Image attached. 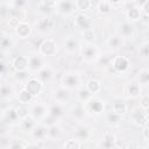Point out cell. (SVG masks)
Wrapping results in <instances>:
<instances>
[{
  "mask_svg": "<svg viewBox=\"0 0 149 149\" xmlns=\"http://www.w3.org/2000/svg\"><path fill=\"white\" fill-rule=\"evenodd\" d=\"M105 105L106 102L104 99H101L98 95H92L87 101L83 104V107L87 115L97 116V115H100L105 111Z\"/></svg>",
  "mask_w": 149,
  "mask_h": 149,
  "instance_id": "6da1fadb",
  "label": "cell"
},
{
  "mask_svg": "<svg viewBox=\"0 0 149 149\" xmlns=\"http://www.w3.org/2000/svg\"><path fill=\"white\" fill-rule=\"evenodd\" d=\"M91 135H92V132H91V129L87 126H79L78 128H76V130L73 133L74 139L78 140L79 142L90 140Z\"/></svg>",
  "mask_w": 149,
  "mask_h": 149,
  "instance_id": "d4e9b609",
  "label": "cell"
},
{
  "mask_svg": "<svg viewBox=\"0 0 149 149\" xmlns=\"http://www.w3.org/2000/svg\"><path fill=\"white\" fill-rule=\"evenodd\" d=\"M12 68L15 72H24L28 71V56L19 55L12 59Z\"/></svg>",
  "mask_w": 149,
  "mask_h": 149,
  "instance_id": "e0dca14e",
  "label": "cell"
},
{
  "mask_svg": "<svg viewBox=\"0 0 149 149\" xmlns=\"http://www.w3.org/2000/svg\"><path fill=\"white\" fill-rule=\"evenodd\" d=\"M36 77H37L43 84L49 83V81L52 79V77H54V70H52L50 66L45 65V66H43V68L37 72Z\"/></svg>",
  "mask_w": 149,
  "mask_h": 149,
  "instance_id": "4dcf8cb0",
  "label": "cell"
},
{
  "mask_svg": "<svg viewBox=\"0 0 149 149\" xmlns=\"http://www.w3.org/2000/svg\"><path fill=\"white\" fill-rule=\"evenodd\" d=\"M13 44H14V42H13L10 35L7 34V35H3V36L0 37V49L8 50V49H10L13 47Z\"/></svg>",
  "mask_w": 149,
  "mask_h": 149,
  "instance_id": "ee69618b",
  "label": "cell"
},
{
  "mask_svg": "<svg viewBox=\"0 0 149 149\" xmlns=\"http://www.w3.org/2000/svg\"><path fill=\"white\" fill-rule=\"evenodd\" d=\"M61 135H62V127L58 123H55V125L48 127V139L57 140Z\"/></svg>",
  "mask_w": 149,
  "mask_h": 149,
  "instance_id": "ab89813d",
  "label": "cell"
},
{
  "mask_svg": "<svg viewBox=\"0 0 149 149\" xmlns=\"http://www.w3.org/2000/svg\"><path fill=\"white\" fill-rule=\"evenodd\" d=\"M129 119L132 120L133 125H135L139 128H143V127H148L149 123V118H148V112L146 111H133Z\"/></svg>",
  "mask_w": 149,
  "mask_h": 149,
  "instance_id": "4fadbf2b",
  "label": "cell"
},
{
  "mask_svg": "<svg viewBox=\"0 0 149 149\" xmlns=\"http://www.w3.org/2000/svg\"><path fill=\"white\" fill-rule=\"evenodd\" d=\"M8 128H9V125L5 123L1 120L0 121V136H6L8 134Z\"/></svg>",
  "mask_w": 149,
  "mask_h": 149,
  "instance_id": "f5cc1de1",
  "label": "cell"
},
{
  "mask_svg": "<svg viewBox=\"0 0 149 149\" xmlns=\"http://www.w3.org/2000/svg\"><path fill=\"white\" fill-rule=\"evenodd\" d=\"M43 66H45L44 57L41 56L37 51L28 55V72L29 73H37Z\"/></svg>",
  "mask_w": 149,
  "mask_h": 149,
  "instance_id": "ba28073f",
  "label": "cell"
},
{
  "mask_svg": "<svg viewBox=\"0 0 149 149\" xmlns=\"http://www.w3.org/2000/svg\"><path fill=\"white\" fill-rule=\"evenodd\" d=\"M33 33V27L27 21H20L14 27V34L19 40H26Z\"/></svg>",
  "mask_w": 149,
  "mask_h": 149,
  "instance_id": "7c38bea8",
  "label": "cell"
},
{
  "mask_svg": "<svg viewBox=\"0 0 149 149\" xmlns=\"http://www.w3.org/2000/svg\"><path fill=\"white\" fill-rule=\"evenodd\" d=\"M2 121L7 125H14V123H17L20 121L19 118H17V114L15 112L14 106L6 107L2 111Z\"/></svg>",
  "mask_w": 149,
  "mask_h": 149,
  "instance_id": "44dd1931",
  "label": "cell"
},
{
  "mask_svg": "<svg viewBox=\"0 0 149 149\" xmlns=\"http://www.w3.org/2000/svg\"><path fill=\"white\" fill-rule=\"evenodd\" d=\"M17 101H19V104H21V105H30L33 101H34V98H33V95L27 91V90H24L23 87L19 91V93H17Z\"/></svg>",
  "mask_w": 149,
  "mask_h": 149,
  "instance_id": "e575fe53",
  "label": "cell"
},
{
  "mask_svg": "<svg viewBox=\"0 0 149 149\" xmlns=\"http://www.w3.org/2000/svg\"><path fill=\"white\" fill-rule=\"evenodd\" d=\"M92 23H93L92 17L86 13H77L73 17V28L79 30L80 33L92 28Z\"/></svg>",
  "mask_w": 149,
  "mask_h": 149,
  "instance_id": "9c48e42d",
  "label": "cell"
},
{
  "mask_svg": "<svg viewBox=\"0 0 149 149\" xmlns=\"http://www.w3.org/2000/svg\"><path fill=\"white\" fill-rule=\"evenodd\" d=\"M141 16H142V13H141V10H140L139 5H137L136 1L132 2L126 8V17H127L126 21H128L130 23H134V22L141 20Z\"/></svg>",
  "mask_w": 149,
  "mask_h": 149,
  "instance_id": "9a60e30c",
  "label": "cell"
},
{
  "mask_svg": "<svg viewBox=\"0 0 149 149\" xmlns=\"http://www.w3.org/2000/svg\"><path fill=\"white\" fill-rule=\"evenodd\" d=\"M79 54H80L81 59H83L85 63L93 64V63L97 61V58L99 57V55L101 54V50H100V48H99L95 43H92V44H84L83 47H80Z\"/></svg>",
  "mask_w": 149,
  "mask_h": 149,
  "instance_id": "3957f363",
  "label": "cell"
},
{
  "mask_svg": "<svg viewBox=\"0 0 149 149\" xmlns=\"http://www.w3.org/2000/svg\"><path fill=\"white\" fill-rule=\"evenodd\" d=\"M141 137H142V140L147 144L148 141H149V127H143L142 128V130H141Z\"/></svg>",
  "mask_w": 149,
  "mask_h": 149,
  "instance_id": "9f6ffc18",
  "label": "cell"
},
{
  "mask_svg": "<svg viewBox=\"0 0 149 149\" xmlns=\"http://www.w3.org/2000/svg\"><path fill=\"white\" fill-rule=\"evenodd\" d=\"M113 10L111 3H109V0H101L97 3V12L98 14H101V15H108L111 14V12Z\"/></svg>",
  "mask_w": 149,
  "mask_h": 149,
  "instance_id": "d590c367",
  "label": "cell"
},
{
  "mask_svg": "<svg viewBox=\"0 0 149 149\" xmlns=\"http://www.w3.org/2000/svg\"><path fill=\"white\" fill-rule=\"evenodd\" d=\"M135 81L142 87V86H147L149 84V70L148 69H141L136 77H135Z\"/></svg>",
  "mask_w": 149,
  "mask_h": 149,
  "instance_id": "836d02e7",
  "label": "cell"
},
{
  "mask_svg": "<svg viewBox=\"0 0 149 149\" xmlns=\"http://www.w3.org/2000/svg\"><path fill=\"white\" fill-rule=\"evenodd\" d=\"M63 88L70 91V90H77L81 86V77L76 71H65L61 76V85Z\"/></svg>",
  "mask_w": 149,
  "mask_h": 149,
  "instance_id": "7a4b0ae2",
  "label": "cell"
},
{
  "mask_svg": "<svg viewBox=\"0 0 149 149\" xmlns=\"http://www.w3.org/2000/svg\"><path fill=\"white\" fill-rule=\"evenodd\" d=\"M73 0H56L54 6V12L61 16H70L74 13Z\"/></svg>",
  "mask_w": 149,
  "mask_h": 149,
  "instance_id": "8992f818",
  "label": "cell"
},
{
  "mask_svg": "<svg viewBox=\"0 0 149 149\" xmlns=\"http://www.w3.org/2000/svg\"><path fill=\"white\" fill-rule=\"evenodd\" d=\"M109 149H119L116 146H114V147H112V148H109Z\"/></svg>",
  "mask_w": 149,
  "mask_h": 149,
  "instance_id": "91938a15",
  "label": "cell"
},
{
  "mask_svg": "<svg viewBox=\"0 0 149 149\" xmlns=\"http://www.w3.org/2000/svg\"><path fill=\"white\" fill-rule=\"evenodd\" d=\"M38 123H42V125H44L45 127H50V126H52V125H55V123H57V120L55 119V118H52L51 115H49V114H47Z\"/></svg>",
  "mask_w": 149,
  "mask_h": 149,
  "instance_id": "c3c4849f",
  "label": "cell"
},
{
  "mask_svg": "<svg viewBox=\"0 0 149 149\" xmlns=\"http://www.w3.org/2000/svg\"><path fill=\"white\" fill-rule=\"evenodd\" d=\"M9 5L12 8H17V9H22L26 8L28 2L24 0H14V1H9Z\"/></svg>",
  "mask_w": 149,
  "mask_h": 149,
  "instance_id": "681fc988",
  "label": "cell"
},
{
  "mask_svg": "<svg viewBox=\"0 0 149 149\" xmlns=\"http://www.w3.org/2000/svg\"><path fill=\"white\" fill-rule=\"evenodd\" d=\"M137 5H139V3H137ZM139 8H140V10H141L142 14L149 15V0H144L143 2H141V3L139 5Z\"/></svg>",
  "mask_w": 149,
  "mask_h": 149,
  "instance_id": "f907efd6",
  "label": "cell"
},
{
  "mask_svg": "<svg viewBox=\"0 0 149 149\" xmlns=\"http://www.w3.org/2000/svg\"><path fill=\"white\" fill-rule=\"evenodd\" d=\"M55 1H40L36 7V12L40 14V16H51V13L54 12Z\"/></svg>",
  "mask_w": 149,
  "mask_h": 149,
  "instance_id": "7402d4cb",
  "label": "cell"
},
{
  "mask_svg": "<svg viewBox=\"0 0 149 149\" xmlns=\"http://www.w3.org/2000/svg\"><path fill=\"white\" fill-rule=\"evenodd\" d=\"M1 77H2V71H0V79H1Z\"/></svg>",
  "mask_w": 149,
  "mask_h": 149,
  "instance_id": "6125c7cd",
  "label": "cell"
},
{
  "mask_svg": "<svg viewBox=\"0 0 149 149\" xmlns=\"http://www.w3.org/2000/svg\"><path fill=\"white\" fill-rule=\"evenodd\" d=\"M139 58L141 61H148L149 58V43L143 42L139 48Z\"/></svg>",
  "mask_w": 149,
  "mask_h": 149,
  "instance_id": "f6af8a7d",
  "label": "cell"
},
{
  "mask_svg": "<svg viewBox=\"0 0 149 149\" xmlns=\"http://www.w3.org/2000/svg\"><path fill=\"white\" fill-rule=\"evenodd\" d=\"M135 34V28H134V24L128 22V21H122L120 24H119V28H118V35L121 36L123 40H128V38H132Z\"/></svg>",
  "mask_w": 149,
  "mask_h": 149,
  "instance_id": "2e32d148",
  "label": "cell"
},
{
  "mask_svg": "<svg viewBox=\"0 0 149 149\" xmlns=\"http://www.w3.org/2000/svg\"><path fill=\"white\" fill-rule=\"evenodd\" d=\"M112 111L120 116H123L128 113V105L123 99H116L112 105Z\"/></svg>",
  "mask_w": 149,
  "mask_h": 149,
  "instance_id": "f546056e",
  "label": "cell"
},
{
  "mask_svg": "<svg viewBox=\"0 0 149 149\" xmlns=\"http://www.w3.org/2000/svg\"><path fill=\"white\" fill-rule=\"evenodd\" d=\"M54 26L55 21L51 16H40L35 23V30L41 35H45L52 30Z\"/></svg>",
  "mask_w": 149,
  "mask_h": 149,
  "instance_id": "30bf717a",
  "label": "cell"
},
{
  "mask_svg": "<svg viewBox=\"0 0 149 149\" xmlns=\"http://www.w3.org/2000/svg\"><path fill=\"white\" fill-rule=\"evenodd\" d=\"M23 88L27 90L35 99L42 93V91L44 88V84L36 76H29V78L23 84Z\"/></svg>",
  "mask_w": 149,
  "mask_h": 149,
  "instance_id": "5b68a950",
  "label": "cell"
},
{
  "mask_svg": "<svg viewBox=\"0 0 149 149\" xmlns=\"http://www.w3.org/2000/svg\"><path fill=\"white\" fill-rule=\"evenodd\" d=\"M80 44L79 41L74 36H68L63 41V50L68 54H73L76 51H79Z\"/></svg>",
  "mask_w": 149,
  "mask_h": 149,
  "instance_id": "ac0fdd59",
  "label": "cell"
},
{
  "mask_svg": "<svg viewBox=\"0 0 149 149\" xmlns=\"http://www.w3.org/2000/svg\"><path fill=\"white\" fill-rule=\"evenodd\" d=\"M81 142H79L78 140L73 139H69L63 143V149H80Z\"/></svg>",
  "mask_w": 149,
  "mask_h": 149,
  "instance_id": "7dc6e473",
  "label": "cell"
},
{
  "mask_svg": "<svg viewBox=\"0 0 149 149\" xmlns=\"http://www.w3.org/2000/svg\"><path fill=\"white\" fill-rule=\"evenodd\" d=\"M111 68L116 73H126L130 69V59L125 55H118L112 58Z\"/></svg>",
  "mask_w": 149,
  "mask_h": 149,
  "instance_id": "52a82bcc",
  "label": "cell"
},
{
  "mask_svg": "<svg viewBox=\"0 0 149 149\" xmlns=\"http://www.w3.org/2000/svg\"><path fill=\"white\" fill-rule=\"evenodd\" d=\"M92 97V94L87 91V88L85 86H80L77 88V98H78V101L80 104H84L85 101H87L90 98Z\"/></svg>",
  "mask_w": 149,
  "mask_h": 149,
  "instance_id": "60d3db41",
  "label": "cell"
},
{
  "mask_svg": "<svg viewBox=\"0 0 149 149\" xmlns=\"http://www.w3.org/2000/svg\"><path fill=\"white\" fill-rule=\"evenodd\" d=\"M116 143V136L114 133L112 132H106L100 141V147L101 149H109L112 147H114Z\"/></svg>",
  "mask_w": 149,
  "mask_h": 149,
  "instance_id": "484cf974",
  "label": "cell"
},
{
  "mask_svg": "<svg viewBox=\"0 0 149 149\" xmlns=\"http://www.w3.org/2000/svg\"><path fill=\"white\" fill-rule=\"evenodd\" d=\"M109 3H111V6H112V8L115 9V8H118V7H122V6L127 5V1H123V0H118V1H115V0H109Z\"/></svg>",
  "mask_w": 149,
  "mask_h": 149,
  "instance_id": "11a10c76",
  "label": "cell"
},
{
  "mask_svg": "<svg viewBox=\"0 0 149 149\" xmlns=\"http://www.w3.org/2000/svg\"><path fill=\"white\" fill-rule=\"evenodd\" d=\"M37 123H38V122H37L33 116H30V115H28L27 118H24V119H22V120L19 121V126H20L21 130H22V132H26V133H28V134L37 126Z\"/></svg>",
  "mask_w": 149,
  "mask_h": 149,
  "instance_id": "4316f807",
  "label": "cell"
},
{
  "mask_svg": "<svg viewBox=\"0 0 149 149\" xmlns=\"http://www.w3.org/2000/svg\"><path fill=\"white\" fill-rule=\"evenodd\" d=\"M122 93L125 97L130 98V99H137L141 94H142V87L135 81H128L127 84H125L123 88H122Z\"/></svg>",
  "mask_w": 149,
  "mask_h": 149,
  "instance_id": "8fae6325",
  "label": "cell"
},
{
  "mask_svg": "<svg viewBox=\"0 0 149 149\" xmlns=\"http://www.w3.org/2000/svg\"><path fill=\"white\" fill-rule=\"evenodd\" d=\"M48 106L44 102H36L29 108V115L33 116L37 122H40L48 114Z\"/></svg>",
  "mask_w": 149,
  "mask_h": 149,
  "instance_id": "5bb4252c",
  "label": "cell"
},
{
  "mask_svg": "<svg viewBox=\"0 0 149 149\" xmlns=\"http://www.w3.org/2000/svg\"><path fill=\"white\" fill-rule=\"evenodd\" d=\"M2 120V109H0V121Z\"/></svg>",
  "mask_w": 149,
  "mask_h": 149,
  "instance_id": "680465c9",
  "label": "cell"
},
{
  "mask_svg": "<svg viewBox=\"0 0 149 149\" xmlns=\"http://www.w3.org/2000/svg\"><path fill=\"white\" fill-rule=\"evenodd\" d=\"M69 112H70V115H71L74 120H77V121H80V120L84 118V115L86 114L85 111H84L83 104H80V102H76L74 105H72Z\"/></svg>",
  "mask_w": 149,
  "mask_h": 149,
  "instance_id": "1f68e13d",
  "label": "cell"
},
{
  "mask_svg": "<svg viewBox=\"0 0 149 149\" xmlns=\"http://www.w3.org/2000/svg\"><path fill=\"white\" fill-rule=\"evenodd\" d=\"M26 149H42V148L37 142H35V143H30V144L26 146Z\"/></svg>",
  "mask_w": 149,
  "mask_h": 149,
  "instance_id": "6f0895ef",
  "label": "cell"
},
{
  "mask_svg": "<svg viewBox=\"0 0 149 149\" xmlns=\"http://www.w3.org/2000/svg\"><path fill=\"white\" fill-rule=\"evenodd\" d=\"M14 108H15V112H16V114H17L19 120H22V119H24V118H27V116L29 115V107H28L27 105H21V104H19V105L14 106Z\"/></svg>",
  "mask_w": 149,
  "mask_h": 149,
  "instance_id": "7bdbcfd3",
  "label": "cell"
},
{
  "mask_svg": "<svg viewBox=\"0 0 149 149\" xmlns=\"http://www.w3.org/2000/svg\"><path fill=\"white\" fill-rule=\"evenodd\" d=\"M74 8L78 10V13H85L92 7V1L91 0H73Z\"/></svg>",
  "mask_w": 149,
  "mask_h": 149,
  "instance_id": "8d00e7d4",
  "label": "cell"
},
{
  "mask_svg": "<svg viewBox=\"0 0 149 149\" xmlns=\"http://www.w3.org/2000/svg\"><path fill=\"white\" fill-rule=\"evenodd\" d=\"M0 71H2V64H1V62H0Z\"/></svg>",
  "mask_w": 149,
  "mask_h": 149,
  "instance_id": "94428289",
  "label": "cell"
},
{
  "mask_svg": "<svg viewBox=\"0 0 149 149\" xmlns=\"http://www.w3.org/2000/svg\"><path fill=\"white\" fill-rule=\"evenodd\" d=\"M114 56L112 55V52H105V54H100L99 57L97 58V61L94 62L95 64L100 65V66H111V62L112 58Z\"/></svg>",
  "mask_w": 149,
  "mask_h": 149,
  "instance_id": "f35d334b",
  "label": "cell"
},
{
  "mask_svg": "<svg viewBox=\"0 0 149 149\" xmlns=\"http://www.w3.org/2000/svg\"><path fill=\"white\" fill-rule=\"evenodd\" d=\"M123 42H125V40H123L121 36H119L118 34L111 35V36L106 40V44H107V47H108L112 51L119 50V49L123 45Z\"/></svg>",
  "mask_w": 149,
  "mask_h": 149,
  "instance_id": "83f0119b",
  "label": "cell"
},
{
  "mask_svg": "<svg viewBox=\"0 0 149 149\" xmlns=\"http://www.w3.org/2000/svg\"><path fill=\"white\" fill-rule=\"evenodd\" d=\"M105 118H106V123L109 126V127H119L122 122V116L118 115L116 113H114L113 111H109L105 114Z\"/></svg>",
  "mask_w": 149,
  "mask_h": 149,
  "instance_id": "d6a6232c",
  "label": "cell"
},
{
  "mask_svg": "<svg viewBox=\"0 0 149 149\" xmlns=\"http://www.w3.org/2000/svg\"><path fill=\"white\" fill-rule=\"evenodd\" d=\"M29 135L36 142H42L45 139H48V127H45L42 123H37V126L29 133Z\"/></svg>",
  "mask_w": 149,
  "mask_h": 149,
  "instance_id": "ffe728a7",
  "label": "cell"
},
{
  "mask_svg": "<svg viewBox=\"0 0 149 149\" xmlns=\"http://www.w3.org/2000/svg\"><path fill=\"white\" fill-rule=\"evenodd\" d=\"M48 114L51 115L52 118H55L57 121L64 116L65 114V105L63 104H58V102H54L50 104L48 106Z\"/></svg>",
  "mask_w": 149,
  "mask_h": 149,
  "instance_id": "603a6c76",
  "label": "cell"
},
{
  "mask_svg": "<svg viewBox=\"0 0 149 149\" xmlns=\"http://www.w3.org/2000/svg\"><path fill=\"white\" fill-rule=\"evenodd\" d=\"M139 107L142 111L148 112V108H149V95H148V93H142L139 97Z\"/></svg>",
  "mask_w": 149,
  "mask_h": 149,
  "instance_id": "bcb514c9",
  "label": "cell"
},
{
  "mask_svg": "<svg viewBox=\"0 0 149 149\" xmlns=\"http://www.w3.org/2000/svg\"><path fill=\"white\" fill-rule=\"evenodd\" d=\"M7 149H26V146L21 142H16V141H13L9 143V146L7 147Z\"/></svg>",
  "mask_w": 149,
  "mask_h": 149,
  "instance_id": "db71d44e",
  "label": "cell"
},
{
  "mask_svg": "<svg viewBox=\"0 0 149 149\" xmlns=\"http://www.w3.org/2000/svg\"><path fill=\"white\" fill-rule=\"evenodd\" d=\"M9 13H10V5L8 1H3L0 2V20L6 21L9 17Z\"/></svg>",
  "mask_w": 149,
  "mask_h": 149,
  "instance_id": "b9f144b4",
  "label": "cell"
},
{
  "mask_svg": "<svg viewBox=\"0 0 149 149\" xmlns=\"http://www.w3.org/2000/svg\"><path fill=\"white\" fill-rule=\"evenodd\" d=\"M127 149H143V146L139 140H130L127 144Z\"/></svg>",
  "mask_w": 149,
  "mask_h": 149,
  "instance_id": "816d5d0a",
  "label": "cell"
},
{
  "mask_svg": "<svg viewBox=\"0 0 149 149\" xmlns=\"http://www.w3.org/2000/svg\"><path fill=\"white\" fill-rule=\"evenodd\" d=\"M15 88L9 83L0 84V100H9L14 97Z\"/></svg>",
  "mask_w": 149,
  "mask_h": 149,
  "instance_id": "cb8c5ba5",
  "label": "cell"
},
{
  "mask_svg": "<svg viewBox=\"0 0 149 149\" xmlns=\"http://www.w3.org/2000/svg\"><path fill=\"white\" fill-rule=\"evenodd\" d=\"M57 50H58L57 42L51 37H47V38H43L42 42L40 43L37 52L45 58V57L55 56L57 54Z\"/></svg>",
  "mask_w": 149,
  "mask_h": 149,
  "instance_id": "277c9868",
  "label": "cell"
},
{
  "mask_svg": "<svg viewBox=\"0 0 149 149\" xmlns=\"http://www.w3.org/2000/svg\"><path fill=\"white\" fill-rule=\"evenodd\" d=\"M52 99L55 100V102L66 105L70 100V93L68 90L63 88L62 86H58L52 91Z\"/></svg>",
  "mask_w": 149,
  "mask_h": 149,
  "instance_id": "d6986e66",
  "label": "cell"
},
{
  "mask_svg": "<svg viewBox=\"0 0 149 149\" xmlns=\"http://www.w3.org/2000/svg\"><path fill=\"white\" fill-rule=\"evenodd\" d=\"M85 87L87 88V91L92 94V95H97L100 91H101V81L97 78H90L86 83H85Z\"/></svg>",
  "mask_w": 149,
  "mask_h": 149,
  "instance_id": "f1b7e54d",
  "label": "cell"
},
{
  "mask_svg": "<svg viewBox=\"0 0 149 149\" xmlns=\"http://www.w3.org/2000/svg\"><path fill=\"white\" fill-rule=\"evenodd\" d=\"M81 38L85 42V44H92L97 40V34L93 28H90V29L81 31Z\"/></svg>",
  "mask_w": 149,
  "mask_h": 149,
  "instance_id": "74e56055",
  "label": "cell"
}]
</instances>
